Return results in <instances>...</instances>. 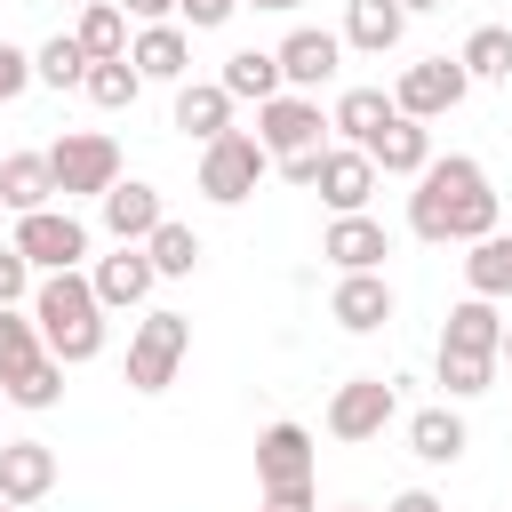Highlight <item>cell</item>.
Here are the masks:
<instances>
[{
	"mask_svg": "<svg viewBox=\"0 0 512 512\" xmlns=\"http://www.w3.org/2000/svg\"><path fill=\"white\" fill-rule=\"evenodd\" d=\"M408 232L432 240V248H448V240L472 248V240L504 232V224H496V184H488V168H480L472 152L432 160V168L416 176V192H408Z\"/></svg>",
	"mask_w": 512,
	"mask_h": 512,
	"instance_id": "obj_1",
	"label": "cell"
},
{
	"mask_svg": "<svg viewBox=\"0 0 512 512\" xmlns=\"http://www.w3.org/2000/svg\"><path fill=\"white\" fill-rule=\"evenodd\" d=\"M32 320H40V344H48L64 368H88V360L104 352V296H96L88 272H40Z\"/></svg>",
	"mask_w": 512,
	"mask_h": 512,
	"instance_id": "obj_2",
	"label": "cell"
},
{
	"mask_svg": "<svg viewBox=\"0 0 512 512\" xmlns=\"http://www.w3.org/2000/svg\"><path fill=\"white\" fill-rule=\"evenodd\" d=\"M48 168H56V200H104L120 184V144L104 128H64L48 144Z\"/></svg>",
	"mask_w": 512,
	"mask_h": 512,
	"instance_id": "obj_3",
	"label": "cell"
},
{
	"mask_svg": "<svg viewBox=\"0 0 512 512\" xmlns=\"http://www.w3.org/2000/svg\"><path fill=\"white\" fill-rule=\"evenodd\" d=\"M184 352H192V320L184 312H144L136 336H128V392H168Z\"/></svg>",
	"mask_w": 512,
	"mask_h": 512,
	"instance_id": "obj_4",
	"label": "cell"
},
{
	"mask_svg": "<svg viewBox=\"0 0 512 512\" xmlns=\"http://www.w3.org/2000/svg\"><path fill=\"white\" fill-rule=\"evenodd\" d=\"M264 176H272V152H264L248 128H232V136H216V144L200 152V192H208L216 208H240Z\"/></svg>",
	"mask_w": 512,
	"mask_h": 512,
	"instance_id": "obj_5",
	"label": "cell"
},
{
	"mask_svg": "<svg viewBox=\"0 0 512 512\" xmlns=\"http://www.w3.org/2000/svg\"><path fill=\"white\" fill-rule=\"evenodd\" d=\"M464 96H472V72H464L456 56H416V64L392 80V104H400L408 120H424V128H432L440 112H456Z\"/></svg>",
	"mask_w": 512,
	"mask_h": 512,
	"instance_id": "obj_6",
	"label": "cell"
},
{
	"mask_svg": "<svg viewBox=\"0 0 512 512\" xmlns=\"http://www.w3.org/2000/svg\"><path fill=\"white\" fill-rule=\"evenodd\" d=\"M16 256L32 272H80L88 256V224L72 208H40V216H16Z\"/></svg>",
	"mask_w": 512,
	"mask_h": 512,
	"instance_id": "obj_7",
	"label": "cell"
},
{
	"mask_svg": "<svg viewBox=\"0 0 512 512\" xmlns=\"http://www.w3.org/2000/svg\"><path fill=\"white\" fill-rule=\"evenodd\" d=\"M320 128H328V120H320V104H312V96H296V88H280L272 104H256V144H264L272 160L320 152V144H328Z\"/></svg>",
	"mask_w": 512,
	"mask_h": 512,
	"instance_id": "obj_8",
	"label": "cell"
},
{
	"mask_svg": "<svg viewBox=\"0 0 512 512\" xmlns=\"http://www.w3.org/2000/svg\"><path fill=\"white\" fill-rule=\"evenodd\" d=\"M392 408H400V392H392L384 376H344V384L328 392V432H336V440H376V432L392 424Z\"/></svg>",
	"mask_w": 512,
	"mask_h": 512,
	"instance_id": "obj_9",
	"label": "cell"
},
{
	"mask_svg": "<svg viewBox=\"0 0 512 512\" xmlns=\"http://www.w3.org/2000/svg\"><path fill=\"white\" fill-rule=\"evenodd\" d=\"M280 80L296 88V96H312V88H328L336 80V64H344V32H320V24H296L280 48Z\"/></svg>",
	"mask_w": 512,
	"mask_h": 512,
	"instance_id": "obj_10",
	"label": "cell"
},
{
	"mask_svg": "<svg viewBox=\"0 0 512 512\" xmlns=\"http://www.w3.org/2000/svg\"><path fill=\"white\" fill-rule=\"evenodd\" d=\"M312 464H320V448H312L304 424H264L256 432V480H264V496L272 488H312Z\"/></svg>",
	"mask_w": 512,
	"mask_h": 512,
	"instance_id": "obj_11",
	"label": "cell"
},
{
	"mask_svg": "<svg viewBox=\"0 0 512 512\" xmlns=\"http://www.w3.org/2000/svg\"><path fill=\"white\" fill-rule=\"evenodd\" d=\"M312 192L328 200V216H368L376 160H368L360 144H328V152H320V184H312Z\"/></svg>",
	"mask_w": 512,
	"mask_h": 512,
	"instance_id": "obj_12",
	"label": "cell"
},
{
	"mask_svg": "<svg viewBox=\"0 0 512 512\" xmlns=\"http://www.w3.org/2000/svg\"><path fill=\"white\" fill-rule=\"evenodd\" d=\"M96 208H104V232H112L120 248H144V240L168 224V208H160V184H144V176H120V184H112Z\"/></svg>",
	"mask_w": 512,
	"mask_h": 512,
	"instance_id": "obj_13",
	"label": "cell"
},
{
	"mask_svg": "<svg viewBox=\"0 0 512 512\" xmlns=\"http://www.w3.org/2000/svg\"><path fill=\"white\" fill-rule=\"evenodd\" d=\"M328 320H336L344 336H376V328L392 320V280H384V272H336Z\"/></svg>",
	"mask_w": 512,
	"mask_h": 512,
	"instance_id": "obj_14",
	"label": "cell"
},
{
	"mask_svg": "<svg viewBox=\"0 0 512 512\" xmlns=\"http://www.w3.org/2000/svg\"><path fill=\"white\" fill-rule=\"evenodd\" d=\"M320 256H328L336 272H384V256H392V232H384L376 216H328V232H320Z\"/></svg>",
	"mask_w": 512,
	"mask_h": 512,
	"instance_id": "obj_15",
	"label": "cell"
},
{
	"mask_svg": "<svg viewBox=\"0 0 512 512\" xmlns=\"http://www.w3.org/2000/svg\"><path fill=\"white\" fill-rule=\"evenodd\" d=\"M56 488V448L48 440H0V496L24 512Z\"/></svg>",
	"mask_w": 512,
	"mask_h": 512,
	"instance_id": "obj_16",
	"label": "cell"
},
{
	"mask_svg": "<svg viewBox=\"0 0 512 512\" xmlns=\"http://www.w3.org/2000/svg\"><path fill=\"white\" fill-rule=\"evenodd\" d=\"M0 208H16V216L64 208V200H56V168H48V152H0Z\"/></svg>",
	"mask_w": 512,
	"mask_h": 512,
	"instance_id": "obj_17",
	"label": "cell"
},
{
	"mask_svg": "<svg viewBox=\"0 0 512 512\" xmlns=\"http://www.w3.org/2000/svg\"><path fill=\"white\" fill-rule=\"evenodd\" d=\"M128 64H136L144 80L184 88V72H192V32H184V24H144V32L128 40Z\"/></svg>",
	"mask_w": 512,
	"mask_h": 512,
	"instance_id": "obj_18",
	"label": "cell"
},
{
	"mask_svg": "<svg viewBox=\"0 0 512 512\" xmlns=\"http://www.w3.org/2000/svg\"><path fill=\"white\" fill-rule=\"evenodd\" d=\"M200 152L216 144V136H232V96H224V80H184L176 88V112H168Z\"/></svg>",
	"mask_w": 512,
	"mask_h": 512,
	"instance_id": "obj_19",
	"label": "cell"
},
{
	"mask_svg": "<svg viewBox=\"0 0 512 512\" xmlns=\"http://www.w3.org/2000/svg\"><path fill=\"white\" fill-rule=\"evenodd\" d=\"M96 296H104V312H136L152 288H160V272H152V256L144 248H120V256H96Z\"/></svg>",
	"mask_w": 512,
	"mask_h": 512,
	"instance_id": "obj_20",
	"label": "cell"
},
{
	"mask_svg": "<svg viewBox=\"0 0 512 512\" xmlns=\"http://www.w3.org/2000/svg\"><path fill=\"white\" fill-rule=\"evenodd\" d=\"M368 160H376V176H424V168H432V128L408 120V112H392L384 136L368 144Z\"/></svg>",
	"mask_w": 512,
	"mask_h": 512,
	"instance_id": "obj_21",
	"label": "cell"
},
{
	"mask_svg": "<svg viewBox=\"0 0 512 512\" xmlns=\"http://www.w3.org/2000/svg\"><path fill=\"white\" fill-rule=\"evenodd\" d=\"M400 32H408V8H400V0H344V48H360V56H392Z\"/></svg>",
	"mask_w": 512,
	"mask_h": 512,
	"instance_id": "obj_22",
	"label": "cell"
},
{
	"mask_svg": "<svg viewBox=\"0 0 512 512\" xmlns=\"http://www.w3.org/2000/svg\"><path fill=\"white\" fill-rule=\"evenodd\" d=\"M440 344L448 352H504V312L488 304V296H464V304H448V320H440Z\"/></svg>",
	"mask_w": 512,
	"mask_h": 512,
	"instance_id": "obj_23",
	"label": "cell"
},
{
	"mask_svg": "<svg viewBox=\"0 0 512 512\" xmlns=\"http://www.w3.org/2000/svg\"><path fill=\"white\" fill-rule=\"evenodd\" d=\"M464 448H472V432H464V416H456L448 400L408 416V456H416V464H456Z\"/></svg>",
	"mask_w": 512,
	"mask_h": 512,
	"instance_id": "obj_24",
	"label": "cell"
},
{
	"mask_svg": "<svg viewBox=\"0 0 512 512\" xmlns=\"http://www.w3.org/2000/svg\"><path fill=\"white\" fill-rule=\"evenodd\" d=\"M216 80H224V96H232V104H272V96L288 88V80H280V56H272V48H232Z\"/></svg>",
	"mask_w": 512,
	"mask_h": 512,
	"instance_id": "obj_25",
	"label": "cell"
},
{
	"mask_svg": "<svg viewBox=\"0 0 512 512\" xmlns=\"http://www.w3.org/2000/svg\"><path fill=\"white\" fill-rule=\"evenodd\" d=\"M392 112H400V104H392L384 88H344V96H336V112H328V128H336L344 144H360V152H368V144L384 136V120H392Z\"/></svg>",
	"mask_w": 512,
	"mask_h": 512,
	"instance_id": "obj_26",
	"label": "cell"
},
{
	"mask_svg": "<svg viewBox=\"0 0 512 512\" xmlns=\"http://www.w3.org/2000/svg\"><path fill=\"white\" fill-rule=\"evenodd\" d=\"M72 40L88 48V64H120L128 56V8L120 0H88L80 24H72Z\"/></svg>",
	"mask_w": 512,
	"mask_h": 512,
	"instance_id": "obj_27",
	"label": "cell"
},
{
	"mask_svg": "<svg viewBox=\"0 0 512 512\" xmlns=\"http://www.w3.org/2000/svg\"><path fill=\"white\" fill-rule=\"evenodd\" d=\"M464 296H488V304L512 296V232L472 240V256H464Z\"/></svg>",
	"mask_w": 512,
	"mask_h": 512,
	"instance_id": "obj_28",
	"label": "cell"
},
{
	"mask_svg": "<svg viewBox=\"0 0 512 512\" xmlns=\"http://www.w3.org/2000/svg\"><path fill=\"white\" fill-rule=\"evenodd\" d=\"M456 64L472 80H512V24H472L464 48H456Z\"/></svg>",
	"mask_w": 512,
	"mask_h": 512,
	"instance_id": "obj_29",
	"label": "cell"
},
{
	"mask_svg": "<svg viewBox=\"0 0 512 512\" xmlns=\"http://www.w3.org/2000/svg\"><path fill=\"white\" fill-rule=\"evenodd\" d=\"M144 256H152V272H160V280H192V264H200V232L168 216V224L144 240Z\"/></svg>",
	"mask_w": 512,
	"mask_h": 512,
	"instance_id": "obj_30",
	"label": "cell"
},
{
	"mask_svg": "<svg viewBox=\"0 0 512 512\" xmlns=\"http://www.w3.org/2000/svg\"><path fill=\"white\" fill-rule=\"evenodd\" d=\"M32 72H40L48 88H88V48H80L72 32H56V40L32 48Z\"/></svg>",
	"mask_w": 512,
	"mask_h": 512,
	"instance_id": "obj_31",
	"label": "cell"
},
{
	"mask_svg": "<svg viewBox=\"0 0 512 512\" xmlns=\"http://www.w3.org/2000/svg\"><path fill=\"white\" fill-rule=\"evenodd\" d=\"M496 368H504V360H488V352H448V344H440V392H448V400H480V392L496 384Z\"/></svg>",
	"mask_w": 512,
	"mask_h": 512,
	"instance_id": "obj_32",
	"label": "cell"
},
{
	"mask_svg": "<svg viewBox=\"0 0 512 512\" xmlns=\"http://www.w3.org/2000/svg\"><path fill=\"white\" fill-rule=\"evenodd\" d=\"M136 96H144V72H136L128 56H120V64H88V104H96V112H128Z\"/></svg>",
	"mask_w": 512,
	"mask_h": 512,
	"instance_id": "obj_33",
	"label": "cell"
},
{
	"mask_svg": "<svg viewBox=\"0 0 512 512\" xmlns=\"http://www.w3.org/2000/svg\"><path fill=\"white\" fill-rule=\"evenodd\" d=\"M40 352H48V344H40V320H32V312H0V384L24 376Z\"/></svg>",
	"mask_w": 512,
	"mask_h": 512,
	"instance_id": "obj_34",
	"label": "cell"
},
{
	"mask_svg": "<svg viewBox=\"0 0 512 512\" xmlns=\"http://www.w3.org/2000/svg\"><path fill=\"white\" fill-rule=\"evenodd\" d=\"M8 400H16V408H56V400H64V360L40 352L24 376H8Z\"/></svg>",
	"mask_w": 512,
	"mask_h": 512,
	"instance_id": "obj_35",
	"label": "cell"
},
{
	"mask_svg": "<svg viewBox=\"0 0 512 512\" xmlns=\"http://www.w3.org/2000/svg\"><path fill=\"white\" fill-rule=\"evenodd\" d=\"M32 288H40V280H32V264L16 256V240H0V312H16Z\"/></svg>",
	"mask_w": 512,
	"mask_h": 512,
	"instance_id": "obj_36",
	"label": "cell"
},
{
	"mask_svg": "<svg viewBox=\"0 0 512 512\" xmlns=\"http://www.w3.org/2000/svg\"><path fill=\"white\" fill-rule=\"evenodd\" d=\"M40 72H32V48H16V40H0V104H16L24 88H32Z\"/></svg>",
	"mask_w": 512,
	"mask_h": 512,
	"instance_id": "obj_37",
	"label": "cell"
},
{
	"mask_svg": "<svg viewBox=\"0 0 512 512\" xmlns=\"http://www.w3.org/2000/svg\"><path fill=\"white\" fill-rule=\"evenodd\" d=\"M232 8H240V0H176V16H184L192 32H216V24H232Z\"/></svg>",
	"mask_w": 512,
	"mask_h": 512,
	"instance_id": "obj_38",
	"label": "cell"
},
{
	"mask_svg": "<svg viewBox=\"0 0 512 512\" xmlns=\"http://www.w3.org/2000/svg\"><path fill=\"white\" fill-rule=\"evenodd\" d=\"M320 152H328V144H320ZM320 152H296V160H272V168H280L296 192H312V184H320Z\"/></svg>",
	"mask_w": 512,
	"mask_h": 512,
	"instance_id": "obj_39",
	"label": "cell"
},
{
	"mask_svg": "<svg viewBox=\"0 0 512 512\" xmlns=\"http://www.w3.org/2000/svg\"><path fill=\"white\" fill-rule=\"evenodd\" d=\"M264 512H320V504H312V488H272Z\"/></svg>",
	"mask_w": 512,
	"mask_h": 512,
	"instance_id": "obj_40",
	"label": "cell"
},
{
	"mask_svg": "<svg viewBox=\"0 0 512 512\" xmlns=\"http://www.w3.org/2000/svg\"><path fill=\"white\" fill-rule=\"evenodd\" d=\"M136 24H176V0H120Z\"/></svg>",
	"mask_w": 512,
	"mask_h": 512,
	"instance_id": "obj_41",
	"label": "cell"
},
{
	"mask_svg": "<svg viewBox=\"0 0 512 512\" xmlns=\"http://www.w3.org/2000/svg\"><path fill=\"white\" fill-rule=\"evenodd\" d=\"M384 512H448V504H440V496H432V488H400V496H392V504H384Z\"/></svg>",
	"mask_w": 512,
	"mask_h": 512,
	"instance_id": "obj_42",
	"label": "cell"
},
{
	"mask_svg": "<svg viewBox=\"0 0 512 512\" xmlns=\"http://www.w3.org/2000/svg\"><path fill=\"white\" fill-rule=\"evenodd\" d=\"M240 8H280V16H288V8H304V0H240Z\"/></svg>",
	"mask_w": 512,
	"mask_h": 512,
	"instance_id": "obj_43",
	"label": "cell"
},
{
	"mask_svg": "<svg viewBox=\"0 0 512 512\" xmlns=\"http://www.w3.org/2000/svg\"><path fill=\"white\" fill-rule=\"evenodd\" d=\"M496 360H504V368H512V320H504V352H496Z\"/></svg>",
	"mask_w": 512,
	"mask_h": 512,
	"instance_id": "obj_44",
	"label": "cell"
},
{
	"mask_svg": "<svg viewBox=\"0 0 512 512\" xmlns=\"http://www.w3.org/2000/svg\"><path fill=\"white\" fill-rule=\"evenodd\" d=\"M400 8H408V16H416V8H440V0H400Z\"/></svg>",
	"mask_w": 512,
	"mask_h": 512,
	"instance_id": "obj_45",
	"label": "cell"
},
{
	"mask_svg": "<svg viewBox=\"0 0 512 512\" xmlns=\"http://www.w3.org/2000/svg\"><path fill=\"white\" fill-rule=\"evenodd\" d=\"M64 8H88V0H64Z\"/></svg>",
	"mask_w": 512,
	"mask_h": 512,
	"instance_id": "obj_46",
	"label": "cell"
},
{
	"mask_svg": "<svg viewBox=\"0 0 512 512\" xmlns=\"http://www.w3.org/2000/svg\"><path fill=\"white\" fill-rule=\"evenodd\" d=\"M0 512H16V504H8V496H0Z\"/></svg>",
	"mask_w": 512,
	"mask_h": 512,
	"instance_id": "obj_47",
	"label": "cell"
},
{
	"mask_svg": "<svg viewBox=\"0 0 512 512\" xmlns=\"http://www.w3.org/2000/svg\"><path fill=\"white\" fill-rule=\"evenodd\" d=\"M336 512H360V504H336Z\"/></svg>",
	"mask_w": 512,
	"mask_h": 512,
	"instance_id": "obj_48",
	"label": "cell"
},
{
	"mask_svg": "<svg viewBox=\"0 0 512 512\" xmlns=\"http://www.w3.org/2000/svg\"><path fill=\"white\" fill-rule=\"evenodd\" d=\"M0 400H8V384H0Z\"/></svg>",
	"mask_w": 512,
	"mask_h": 512,
	"instance_id": "obj_49",
	"label": "cell"
}]
</instances>
